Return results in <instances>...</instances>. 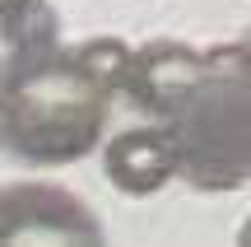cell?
I'll return each instance as SVG.
<instances>
[{"mask_svg":"<svg viewBox=\"0 0 251 247\" xmlns=\"http://www.w3.org/2000/svg\"><path fill=\"white\" fill-rule=\"evenodd\" d=\"M0 61V149L37 168H61L102 145L112 89L51 37H9Z\"/></svg>","mask_w":251,"mask_h":247,"instance_id":"1","label":"cell"},{"mask_svg":"<svg viewBox=\"0 0 251 247\" xmlns=\"http://www.w3.org/2000/svg\"><path fill=\"white\" fill-rule=\"evenodd\" d=\"M153 112L177 149V173H186L196 187H209V192H233L247 182V47L242 42L200 56L186 84Z\"/></svg>","mask_w":251,"mask_h":247,"instance_id":"2","label":"cell"},{"mask_svg":"<svg viewBox=\"0 0 251 247\" xmlns=\"http://www.w3.org/2000/svg\"><path fill=\"white\" fill-rule=\"evenodd\" d=\"M0 247H107L98 215L51 182L0 187Z\"/></svg>","mask_w":251,"mask_h":247,"instance_id":"3","label":"cell"},{"mask_svg":"<svg viewBox=\"0 0 251 247\" xmlns=\"http://www.w3.org/2000/svg\"><path fill=\"white\" fill-rule=\"evenodd\" d=\"M102 173L126 196H153L177 177V149L163 126H130L102 145Z\"/></svg>","mask_w":251,"mask_h":247,"instance_id":"4","label":"cell"},{"mask_svg":"<svg viewBox=\"0 0 251 247\" xmlns=\"http://www.w3.org/2000/svg\"><path fill=\"white\" fill-rule=\"evenodd\" d=\"M75 52H79V61L89 65V70L98 75L107 89H117V84H121L126 61H130L126 42H117V37H98V42H84V47H75Z\"/></svg>","mask_w":251,"mask_h":247,"instance_id":"5","label":"cell"},{"mask_svg":"<svg viewBox=\"0 0 251 247\" xmlns=\"http://www.w3.org/2000/svg\"><path fill=\"white\" fill-rule=\"evenodd\" d=\"M33 5H37V0H0V28H14Z\"/></svg>","mask_w":251,"mask_h":247,"instance_id":"6","label":"cell"}]
</instances>
